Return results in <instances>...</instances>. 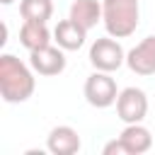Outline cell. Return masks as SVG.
<instances>
[{
  "label": "cell",
  "instance_id": "52a82bcc",
  "mask_svg": "<svg viewBox=\"0 0 155 155\" xmlns=\"http://www.w3.org/2000/svg\"><path fill=\"white\" fill-rule=\"evenodd\" d=\"M126 65L136 75H143V78L155 75V34L145 36L140 44H136L126 53Z\"/></svg>",
  "mask_w": 155,
  "mask_h": 155
},
{
  "label": "cell",
  "instance_id": "5b68a950",
  "mask_svg": "<svg viewBox=\"0 0 155 155\" xmlns=\"http://www.w3.org/2000/svg\"><path fill=\"white\" fill-rule=\"evenodd\" d=\"M116 114L124 124H140L148 114V97L140 87H126L116 97Z\"/></svg>",
  "mask_w": 155,
  "mask_h": 155
},
{
  "label": "cell",
  "instance_id": "ba28073f",
  "mask_svg": "<svg viewBox=\"0 0 155 155\" xmlns=\"http://www.w3.org/2000/svg\"><path fill=\"white\" fill-rule=\"evenodd\" d=\"M80 145V136L73 126H53L46 138V148L53 155H75Z\"/></svg>",
  "mask_w": 155,
  "mask_h": 155
},
{
  "label": "cell",
  "instance_id": "5bb4252c",
  "mask_svg": "<svg viewBox=\"0 0 155 155\" xmlns=\"http://www.w3.org/2000/svg\"><path fill=\"white\" fill-rule=\"evenodd\" d=\"M102 153H104V155H128V148L124 145L121 138H114V140H109V143L104 145Z\"/></svg>",
  "mask_w": 155,
  "mask_h": 155
},
{
  "label": "cell",
  "instance_id": "8992f818",
  "mask_svg": "<svg viewBox=\"0 0 155 155\" xmlns=\"http://www.w3.org/2000/svg\"><path fill=\"white\" fill-rule=\"evenodd\" d=\"M29 65L34 73L39 75H46V78H53V75H61L65 70V56H63V48L61 46H41L36 51H29Z\"/></svg>",
  "mask_w": 155,
  "mask_h": 155
},
{
  "label": "cell",
  "instance_id": "3957f363",
  "mask_svg": "<svg viewBox=\"0 0 155 155\" xmlns=\"http://www.w3.org/2000/svg\"><path fill=\"white\" fill-rule=\"evenodd\" d=\"M85 99L87 104L97 107V109H107L111 104H116V97H119V90H116V80L104 73V70H94L87 80H85Z\"/></svg>",
  "mask_w": 155,
  "mask_h": 155
},
{
  "label": "cell",
  "instance_id": "30bf717a",
  "mask_svg": "<svg viewBox=\"0 0 155 155\" xmlns=\"http://www.w3.org/2000/svg\"><path fill=\"white\" fill-rule=\"evenodd\" d=\"M119 138L128 148V155H143L153 148V136L143 124H126V128L121 131Z\"/></svg>",
  "mask_w": 155,
  "mask_h": 155
},
{
  "label": "cell",
  "instance_id": "7c38bea8",
  "mask_svg": "<svg viewBox=\"0 0 155 155\" xmlns=\"http://www.w3.org/2000/svg\"><path fill=\"white\" fill-rule=\"evenodd\" d=\"M19 44L27 51H36L41 46H48L51 44V31H48L46 22H29V19H24V24L19 29Z\"/></svg>",
  "mask_w": 155,
  "mask_h": 155
},
{
  "label": "cell",
  "instance_id": "9c48e42d",
  "mask_svg": "<svg viewBox=\"0 0 155 155\" xmlns=\"http://www.w3.org/2000/svg\"><path fill=\"white\" fill-rule=\"evenodd\" d=\"M87 39V29L80 27L78 22H73L70 17L68 19H61L53 29V41L63 48V51H78Z\"/></svg>",
  "mask_w": 155,
  "mask_h": 155
},
{
  "label": "cell",
  "instance_id": "277c9868",
  "mask_svg": "<svg viewBox=\"0 0 155 155\" xmlns=\"http://www.w3.org/2000/svg\"><path fill=\"white\" fill-rule=\"evenodd\" d=\"M90 63L94 65V70L114 73L126 63V53L114 36H102L90 46Z\"/></svg>",
  "mask_w": 155,
  "mask_h": 155
},
{
  "label": "cell",
  "instance_id": "4fadbf2b",
  "mask_svg": "<svg viewBox=\"0 0 155 155\" xmlns=\"http://www.w3.org/2000/svg\"><path fill=\"white\" fill-rule=\"evenodd\" d=\"M19 15L29 22H48L53 15L51 0H19Z\"/></svg>",
  "mask_w": 155,
  "mask_h": 155
},
{
  "label": "cell",
  "instance_id": "8fae6325",
  "mask_svg": "<svg viewBox=\"0 0 155 155\" xmlns=\"http://www.w3.org/2000/svg\"><path fill=\"white\" fill-rule=\"evenodd\" d=\"M68 17L90 31V29L97 27V22L102 19V2H99V0H73Z\"/></svg>",
  "mask_w": 155,
  "mask_h": 155
},
{
  "label": "cell",
  "instance_id": "6da1fadb",
  "mask_svg": "<svg viewBox=\"0 0 155 155\" xmlns=\"http://www.w3.org/2000/svg\"><path fill=\"white\" fill-rule=\"evenodd\" d=\"M34 87H36V80H34V73L29 70V65H24L12 53H2L0 56V94H2V99L7 104L27 102L34 94Z\"/></svg>",
  "mask_w": 155,
  "mask_h": 155
},
{
  "label": "cell",
  "instance_id": "9a60e30c",
  "mask_svg": "<svg viewBox=\"0 0 155 155\" xmlns=\"http://www.w3.org/2000/svg\"><path fill=\"white\" fill-rule=\"evenodd\" d=\"M0 2H2V5H12L15 0H0Z\"/></svg>",
  "mask_w": 155,
  "mask_h": 155
},
{
  "label": "cell",
  "instance_id": "7a4b0ae2",
  "mask_svg": "<svg viewBox=\"0 0 155 155\" xmlns=\"http://www.w3.org/2000/svg\"><path fill=\"white\" fill-rule=\"evenodd\" d=\"M140 5L138 0H102V22L109 36L126 39L138 29Z\"/></svg>",
  "mask_w": 155,
  "mask_h": 155
}]
</instances>
